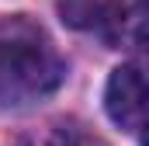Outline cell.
<instances>
[{"instance_id":"6da1fadb","label":"cell","mask_w":149,"mask_h":146,"mask_svg":"<svg viewBox=\"0 0 149 146\" xmlns=\"http://www.w3.org/2000/svg\"><path fill=\"white\" fill-rule=\"evenodd\" d=\"M63 84V59L35 35L0 38V111L28 108Z\"/></svg>"},{"instance_id":"7a4b0ae2","label":"cell","mask_w":149,"mask_h":146,"mask_svg":"<svg viewBox=\"0 0 149 146\" xmlns=\"http://www.w3.org/2000/svg\"><path fill=\"white\" fill-rule=\"evenodd\" d=\"M104 108L121 129L142 125L149 118V66L142 63L118 66L104 87Z\"/></svg>"},{"instance_id":"3957f363","label":"cell","mask_w":149,"mask_h":146,"mask_svg":"<svg viewBox=\"0 0 149 146\" xmlns=\"http://www.w3.org/2000/svg\"><path fill=\"white\" fill-rule=\"evenodd\" d=\"M59 14L73 28H104L118 21L121 7L118 0H59Z\"/></svg>"},{"instance_id":"277c9868","label":"cell","mask_w":149,"mask_h":146,"mask_svg":"<svg viewBox=\"0 0 149 146\" xmlns=\"http://www.w3.org/2000/svg\"><path fill=\"white\" fill-rule=\"evenodd\" d=\"M38 146H104V143L76 122H59L38 139Z\"/></svg>"},{"instance_id":"5b68a950","label":"cell","mask_w":149,"mask_h":146,"mask_svg":"<svg viewBox=\"0 0 149 146\" xmlns=\"http://www.w3.org/2000/svg\"><path fill=\"white\" fill-rule=\"evenodd\" d=\"M142 129H146V132H142V146H149V122L142 125Z\"/></svg>"},{"instance_id":"8992f818","label":"cell","mask_w":149,"mask_h":146,"mask_svg":"<svg viewBox=\"0 0 149 146\" xmlns=\"http://www.w3.org/2000/svg\"><path fill=\"white\" fill-rule=\"evenodd\" d=\"M142 7H146V11H149V0H142Z\"/></svg>"}]
</instances>
